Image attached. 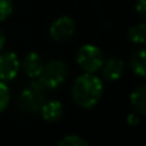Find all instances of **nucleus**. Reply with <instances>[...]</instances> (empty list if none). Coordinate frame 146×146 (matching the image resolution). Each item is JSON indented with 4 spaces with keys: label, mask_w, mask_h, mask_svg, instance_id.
<instances>
[{
    "label": "nucleus",
    "mask_w": 146,
    "mask_h": 146,
    "mask_svg": "<svg viewBox=\"0 0 146 146\" xmlns=\"http://www.w3.org/2000/svg\"><path fill=\"white\" fill-rule=\"evenodd\" d=\"M67 74H68V68L66 63L62 60H51L42 67L37 81L45 88H55L64 82Z\"/></svg>",
    "instance_id": "nucleus-3"
},
{
    "label": "nucleus",
    "mask_w": 146,
    "mask_h": 146,
    "mask_svg": "<svg viewBox=\"0 0 146 146\" xmlns=\"http://www.w3.org/2000/svg\"><path fill=\"white\" fill-rule=\"evenodd\" d=\"M103 95V82L91 73L82 74L74 81L72 86L73 101L80 108H92Z\"/></svg>",
    "instance_id": "nucleus-1"
},
{
    "label": "nucleus",
    "mask_w": 146,
    "mask_h": 146,
    "mask_svg": "<svg viewBox=\"0 0 146 146\" xmlns=\"http://www.w3.org/2000/svg\"><path fill=\"white\" fill-rule=\"evenodd\" d=\"M19 60L12 51L0 54V81H12L19 71Z\"/></svg>",
    "instance_id": "nucleus-6"
},
{
    "label": "nucleus",
    "mask_w": 146,
    "mask_h": 146,
    "mask_svg": "<svg viewBox=\"0 0 146 146\" xmlns=\"http://www.w3.org/2000/svg\"><path fill=\"white\" fill-rule=\"evenodd\" d=\"M9 101H10L9 88L3 81H0V113H3L8 108Z\"/></svg>",
    "instance_id": "nucleus-13"
},
{
    "label": "nucleus",
    "mask_w": 146,
    "mask_h": 146,
    "mask_svg": "<svg viewBox=\"0 0 146 146\" xmlns=\"http://www.w3.org/2000/svg\"><path fill=\"white\" fill-rule=\"evenodd\" d=\"M42 67H44L42 59H41V56L38 55L37 53H35V51L28 53L27 55L25 56V59H23L22 68L26 74L31 78H37L38 76H40L41 71H42Z\"/></svg>",
    "instance_id": "nucleus-7"
},
{
    "label": "nucleus",
    "mask_w": 146,
    "mask_h": 146,
    "mask_svg": "<svg viewBox=\"0 0 146 146\" xmlns=\"http://www.w3.org/2000/svg\"><path fill=\"white\" fill-rule=\"evenodd\" d=\"M136 10L142 19L146 21V0H137Z\"/></svg>",
    "instance_id": "nucleus-16"
},
{
    "label": "nucleus",
    "mask_w": 146,
    "mask_h": 146,
    "mask_svg": "<svg viewBox=\"0 0 146 146\" xmlns=\"http://www.w3.org/2000/svg\"><path fill=\"white\" fill-rule=\"evenodd\" d=\"M45 91L46 88L38 81H35L19 94V106L22 110L27 113H37L45 103Z\"/></svg>",
    "instance_id": "nucleus-2"
},
{
    "label": "nucleus",
    "mask_w": 146,
    "mask_h": 146,
    "mask_svg": "<svg viewBox=\"0 0 146 146\" xmlns=\"http://www.w3.org/2000/svg\"><path fill=\"white\" fill-rule=\"evenodd\" d=\"M40 113L46 122H55L62 118V115L64 113V109L60 101L50 100L44 103V105L40 109Z\"/></svg>",
    "instance_id": "nucleus-9"
},
{
    "label": "nucleus",
    "mask_w": 146,
    "mask_h": 146,
    "mask_svg": "<svg viewBox=\"0 0 146 146\" xmlns=\"http://www.w3.org/2000/svg\"><path fill=\"white\" fill-rule=\"evenodd\" d=\"M128 40L132 44L141 45L146 42V25L145 23H139V25L132 26L128 30Z\"/></svg>",
    "instance_id": "nucleus-12"
},
{
    "label": "nucleus",
    "mask_w": 146,
    "mask_h": 146,
    "mask_svg": "<svg viewBox=\"0 0 146 146\" xmlns=\"http://www.w3.org/2000/svg\"><path fill=\"white\" fill-rule=\"evenodd\" d=\"M127 122H128L129 124H132V126H135V124H137L140 122V118H139V115L137 114H129L128 117H127Z\"/></svg>",
    "instance_id": "nucleus-17"
},
{
    "label": "nucleus",
    "mask_w": 146,
    "mask_h": 146,
    "mask_svg": "<svg viewBox=\"0 0 146 146\" xmlns=\"http://www.w3.org/2000/svg\"><path fill=\"white\" fill-rule=\"evenodd\" d=\"M76 31V23L71 17H59L51 23L50 36L55 41H67L73 36Z\"/></svg>",
    "instance_id": "nucleus-5"
},
{
    "label": "nucleus",
    "mask_w": 146,
    "mask_h": 146,
    "mask_svg": "<svg viewBox=\"0 0 146 146\" xmlns=\"http://www.w3.org/2000/svg\"><path fill=\"white\" fill-rule=\"evenodd\" d=\"M4 45H5V35H4V32L0 30V50L4 48Z\"/></svg>",
    "instance_id": "nucleus-18"
},
{
    "label": "nucleus",
    "mask_w": 146,
    "mask_h": 146,
    "mask_svg": "<svg viewBox=\"0 0 146 146\" xmlns=\"http://www.w3.org/2000/svg\"><path fill=\"white\" fill-rule=\"evenodd\" d=\"M124 62L121 59L111 58L103 64V77L108 81H117L122 77L124 72Z\"/></svg>",
    "instance_id": "nucleus-8"
},
{
    "label": "nucleus",
    "mask_w": 146,
    "mask_h": 146,
    "mask_svg": "<svg viewBox=\"0 0 146 146\" xmlns=\"http://www.w3.org/2000/svg\"><path fill=\"white\" fill-rule=\"evenodd\" d=\"M58 146H88V144L80 136H76V135H69L66 136Z\"/></svg>",
    "instance_id": "nucleus-14"
},
{
    "label": "nucleus",
    "mask_w": 146,
    "mask_h": 146,
    "mask_svg": "<svg viewBox=\"0 0 146 146\" xmlns=\"http://www.w3.org/2000/svg\"><path fill=\"white\" fill-rule=\"evenodd\" d=\"M129 64L135 74L146 78V50H139L132 54Z\"/></svg>",
    "instance_id": "nucleus-11"
},
{
    "label": "nucleus",
    "mask_w": 146,
    "mask_h": 146,
    "mask_svg": "<svg viewBox=\"0 0 146 146\" xmlns=\"http://www.w3.org/2000/svg\"><path fill=\"white\" fill-rule=\"evenodd\" d=\"M13 12V0H0V22L5 21Z\"/></svg>",
    "instance_id": "nucleus-15"
},
{
    "label": "nucleus",
    "mask_w": 146,
    "mask_h": 146,
    "mask_svg": "<svg viewBox=\"0 0 146 146\" xmlns=\"http://www.w3.org/2000/svg\"><path fill=\"white\" fill-rule=\"evenodd\" d=\"M131 104L139 114H146V86H139L131 94Z\"/></svg>",
    "instance_id": "nucleus-10"
},
{
    "label": "nucleus",
    "mask_w": 146,
    "mask_h": 146,
    "mask_svg": "<svg viewBox=\"0 0 146 146\" xmlns=\"http://www.w3.org/2000/svg\"><path fill=\"white\" fill-rule=\"evenodd\" d=\"M77 63L87 73H95L104 64L103 53L95 45H83L77 53Z\"/></svg>",
    "instance_id": "nucleus-4"
}]
</instances>
